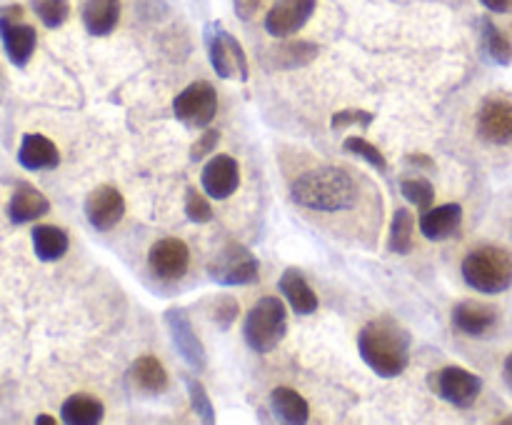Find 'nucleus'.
Returning a JSON list of instances; mask_svg holds the SVG:
<instances>
[{"label":"nucleus","mask_w":512,"mask_h":425,"mask_svg":"<svg viewBox=\"0 0 512 425\" xmlns=\"http://www.w3.org/2000/svg\"><path fill=\"white\" fill-rule=\"evenodd\" d=\"M420 233L428 240H448L463 225V208L458 203H445L438 208H428L420 215Z\"/></svg>","instance_id":"17"},{"label":"nucleus","mask_w":512,"mask_h":425,"mask_svg":"<svg viewBox=\"0 0 512 425\" xmlns=\"http://www.w3.org/2000/svg\"><path fill=\"white\" fill-rule=\"evenodd\" d=\"M263 0H233V8L240 20H250L260 10Z\"/></svg>","instance_id":"37"},{"label":"nucleus","mask_w":512,"mask_h":425,"mask_svg":"<svg viewBox=\"0 0 512 425\" xmlns=\"http://www.w3.org/2000/svg\"><path fill=\"white\" fill-rule=\"evenodd\" d=\"M148 265L160 280H180L188 273L190 250L185 240L180 238H163L153 243L148 253Z\"/></svg>","instance_id":"12"},{"label":"nucleus","mask_w":512,"mask_h":425,"mask_svg":"<svg viewBox=\"0 0 512 425\" xmlns=\"http://www.w3.org/2000/svg\"><path fill=\"white\" fill-rule=\"evenodd\" d=\"M480 138L495 145L512 143V100L510 98H488L480 105L478 113Z\"/></svg>","instance_id":"13"},{"label":"nucleus","mask_w":512,"mask_h":425,"mask_svg":"<svg viewBox=\"0 0 512 425\" xmlns=\"http://www.w3.org/2000/svg\"><path fill=\"white\" fill-rule=\"evenodd\" d=\"M463 278L478 293H503L512 285V255L498 245L470 250L463 260Z\"/></svg>","instance_id":"3"},{"label":"nucleus","mask_w":512,"mask_h":425,"mask_svg":"<svg viewBox=\"0 0 512 425\" xmlns=\"http://www.w3.org/2000/svg\"><path fill=\"white\" fill-rule=\"evenodd\" d=\"M438 398L448 400L455 408H470L480 398L483 380L465 368H443L430 378Z\"/></svg>","instance_id":"8"},{"label":"nucleus","mask_w":512,"mask_h":425,"mask_svg":"<svg viewBox=\"0 0 512 425\" xmlns=\"http://www.w3.org/2000/svg\"><path fill=\"white\" fill-rule=\"evenodd\" d=\"M120 8L115 0H85L83 25L90 35H110L118 25Z\"/></svg>","instance_id":"22"},{"label":"nucleus","mask_w":512,"mask_h":425,"mask_svg":"<svg viewBox=\"0 0 512 425\" xmlns=\"http://www.w3.org/2000/svg\"><path fill=\"white\" fill-rule=\"evenodd\" d=\"M343 145H345V150H348V153L360 155V158L368 160V163L373 165L375 170H380V173H385V170H388V160H385V155L380 153V150L375 148L370 140L360 138V135H350V138H345Z\"/></svg>","instance_id":"30"},{"label":"nucleus","mask_w":512,"mask_h":425,"mask_svg":"<svg viewBox=\"0 0 512 425\" xmlns=\"http://www.w3.org/2000/svg\"><path fill=\"white\" fill-rule=\"evenodd\" d=\"M480 38H483V50L493 63L510 65L512 63V43L503 35V30L490 18L480 20Z\"/></svg>","instance_id":"26"},{"label":"nucleus","mask_w":512,"mask_h":425,"mask_svg":"<svg viewBox=\"0 0 512 425\" xmlns=\"http://www.w3.org/2000/svg\"><path fill=\"white\" fill-rule=\"evenodd\" d=\"M205 40H208L210 65H213V70L220 78L248 80L250 65L248 58H245L243 45H240L223 25H210L208 33H205Z\"/></svg>","instance_id":"6"},{"label":"nucleus","mask_w":512,"mask_h":425,"mask_svg":"<svg viewBox=\"0 0 512 425\" xmlns=\"http://www.w3.org/2000/svg\"><path fill=\"white\" fill-rule=\"evenodd\" d=\"M413 230H415V218L408 208H398L393 215V223H390V240L388 248L390 253L408 255L413 250Z\"/></svg>","instance_id":"27"},{"label":"nucleus","mask_w":512,"mask_h":425,"mask_svg":"<svg viewBox=\"0 0 512 425\" xmlns=\"http://www.w3.org/2000/svg\"><path fill=\"white\" fill-rule=\"evenodd\" d=\"M125 215V198L113 185H98L85 200V218L95 230H113Z\"/></svg>","instance_id":"11"},{"label":"nucleus","mask_w":512,"mask_h":425,"mask_svg":"<svg viewBox=\"0 0 512 425\" xmlns=\"http://www.w3.org/2000/svg\"><path fill=\"white\" fill-rule=\"evenodd\" d=\"M285 333H288V313H285L283 300L275 298V295L260 298L258 303L250 308L248 318H245V343H248L255 353L265 355L283 343Z\"/></svg>","instance_id":"4"},{"label":"nucleus","mask_w":512,"mask_h":425,"mask_svg":"<svg viewBox=\"0 0 512 425\" xmlns=\"http://www.w3.org/2000/svg\"><path fill=\"white\" fill-rule=\"evenodd\" d=\"M498 323V310L488 303H478V300H463L453 308V325L463 335L470 338H480V335L490 333Z\"/></svg>","instance_id":"16"},{"label":"nucleus","mask_w":512,"mask_h":425,"mask_svg":"<svg viewBox=\"0 0 512 425\" xmlns=\"http://www.w3.org/2000/svg\"><path fill=\"white\" fill-rule=\"evenodd\" d=\"M503 378H505V383H508V388L512 390V353H510V358L505 360V368H503Z\"/></svg>","instance_id":"40"},{"label":"nucleus","mask_w":512,"mask_h":425,"mask_svg":"<svg viewBox=\"0 0 512 425\" xmlns=\"http://www.w3.org/2000/svg\"><path fill=\"white\" fill-rule=\"evenodd\" d=\"M208 275L213 283L235 288V285H250L258 280L260 263L245 245L228 243L208 265Z\"/></svg>","instance_id":"5"},{"label":"nucleus","mask_w":512,"mask_h":425,"mask_svg":"<svg viewBox=\"0 0 512 425\" xmlns=\"http://www.w3.org/2000/svg\"><path fill=\"white\" fill-rule=\"evenodd\" d=\"M203 190L215 200H225L238 190L240 185V165L233 155H213L205 163L203 175H200Z\"/></svg>","instance_id":"15"},{"label":"nucleus","mask_w":512,"mask_h":425,"mask_svg":"<svg viewBox=\"0 0 512 425\" xmlns=\"http://www.w3.org/2000/svg\"><path fill=\"white\" fill-rule=\"evenodd\" d=\"M185 383H188V393H190V405H193V410L198 413V418L203 420V423H215V408H213V400H210L208 390L203 388V383L195 378H185Z\"/></svg>","instance_id":"31"},{"label":"nucleus","mask_w":512,"mask_h":425,"mask_svg":"<svg viewBox=\"0 0 512 425\" xmlns=\"http://www.w3.org/2000/svg\"><path fill=\"white\" fill-rule=\"evenodd\" d=\"M375 120L373 113H368V110H340V113L333 115V120H330V128L333 130H345L350 128V125H360V128H370Z\"/></svg>","instance_id":"34"},{"label":"nucleus","mask_w":512,"mask_h":425,"mask_svg":"<svg viewBox=\"0 0 512 425\" xmlns=\"http://www.w3.org/2000/svg\"><path fill=\"white\" fill-rule=\"evenodd\" d=\"M218 140H220L218 130H205V133L195 140L193 148H190V160H200L205 158V155L213 153V150L218 148Z\"/></svg>","instance_id":"36"},{"label":"nucleus","mask_w":512,"mask_h":425,"mask_svg":"<svg viewBox=\"0 0 512 425\" xmlns=\"http://www.w3.org/2000/svg\"><path fill=\"white\" fill-rule=\"evenodd\" d=\"M18 163L25 170H53L60 165L58 145L50 138L38 133H28L20 143L18 150Z\"/></svg>","instance_id":"18"},{"label":"nucleus","mask_w":512,"mask_h":425,"mask_svg":"<svg viewBox=\"0 0 512 425\" xmlns=\"http://www.w3.org/2000/svg\"><path fill=\"white\" fill-rule=\"evenodd\" d=\"M35 423H38V425H55V418H50V415H38V418H35Z\"/></svg>","instance_id":"41"},{"label":"nucleus","mask_w":512,"mask_h":425,"mask_svg":"<svg viewBox=\"0 0 512 425\" xmlns=\"http://www.w3.org/2000/svg\"><path fill=\"white\" fill-rule=\"evenodd\" d=\"M105 415L103 403L90 395H70L60 408V420L68 425H95Z\"/></svg>","instance_id":"24"},{"label":"nucleus","mask_w":512,"mask_h":425,"mask_svg":"<svg viewBox=\"0 0 512 425\" xmlns=\"http://www.w3.org/2000/svg\"><path fill=\"white\" fill-rule=\"evenodd\" d=\"M238 310H240L238 300L230 298V295H225V298L215 300L213 310H210V318H213L215 323H218V328L228 330L230 325H233V320L238 318Z\"/></svg>","instance_id":"35"},{"label":"nucleus","mask_w":512,"mask_h":425,"mask_svg":"<svg viewBox=\"0 0 512 425\" xmlns=\"http://www.w3.org/2000/svg\"><path fill=\"white\" fill-rule=\"evenodd\" d=\"M48 210H50V200L45 198L38 188H33V185L28 183H20L8 203V218L13 220L15 225H23V223H30V220L43 218Z\"/></svg>","instance_id":"19"},{"label":"nucleus","mask_w":512,"mask_h":425,"mask_svg":"<svg viewBox=\"0 0 512 425\" xmlns=\"http://www.w3.org/2000/svg\"><path fill=\"white\" fill-rule=\"evenodd\" d=\"M275 55H278V63L283 58H288L283 63V68H295V65L310 63V60H313L315 55H318V45H315V43H303V40H300V43L283 45V48H280V50H275Z\"/></svg>","instance_id":"32"},{"label":"nucleus","mask_w":512,"mask_h":425,"mask_svg":"<svg viewBox=\"0 0 512 425\" xmlns=\"http://www.w3.org/2000/svg\"><path fill=\"white\" fill-rule=\"evenodd\" d=\"M280 293L285 295V300L290 303V308L298 315H310L318 310V295L313 293V288L308 285V280L303 278V273L295 268H288L278 280Z\"/></svg>","instance_id":"20"},{"label":"nucleus","mask_w":512,"mask_h":425,"mask_svg":"<svg viewBox=\"0 0 512 425\" xmlns=\"http://www.w3.org/2000/svg\"><path fill=\"white\" fill-rule=\"evenodd\" d=\"M33 10L45 28L55 30L68 20L70 0H33Z\"/></svg>","instance_id":"28"},{"label":"nucleus","mask_w":512,"mask_h":425,"mask_svg":"<svg viewBox=\"0 0 512 425\" xmlns=\"http://www.w3.org/2000/svg\"><path fill=\"white\" fill-rule=\"evenodd\" d=\"M358 353L380 378H398L410 363V335L395 320H370L358 333Z\"/></svg>","instance_id":"1"},{"label":"nucleus","mask_w":512,"mask_h":425,"mask_svg":"<svg viewBox=\"0 0 512 425\" xmlns=\"http://www.w3.org/2000/svg\"><path fill=\"white\" fill-rule=\"evenodd\" d=\"M318 0H275L265 15V30L273 38H290L305 28L315 13Z\"/></svg>","instance_id":"9"},{"label":"nucleus","mask_w":512,"mask_h":425,"mask_svg":"<svg viewBox=\"0 0 512 425\" xmlns=\"http://www.w3.org/2000/svg\"><path fill=\"white\" fill-rule=\"evenodd\" d=\"M503 423H505V425H512V415H510V418H505Z\"/></svg>","instance_id":"42"},{"label":"nucleus","mask_w":512,"mask_h":425,"mask_svg":"<svg viewBox=\"0 0 512 425\" xmlns=\"http://www.w3.org/2000/svg\"><path fill=\"white\" fill-rule=\"evenodd\" d=\"M68 235L58 225H35L33 228V250L43 263H55L68 253Z\"/></svg>","instance_id":"23"},{"label":"nucleus","mask_w":512,"mask_h":425,"mask_svg":"<svg viewBox=\"0 0 512 425\" xmlns=\"http://www.w3.org/2000/svg\"><path fill=\"white\" fill-rule=\"evenodd\" d=\"M185 213L193 223H210L213 220V208L205 200V195H200L195 188H188V193H185Z\"/></svg>","instance_id":"33"},{"label":"nucleus","mask_w":512,"mask_h":425,"mask_svg":"<svg viewBox=\"0 0 512 425\" xmlns=\"http://www.w3.org/2000/svg\"><path fill=\"white\" fill-rule=\"evenodd\" d=\"M133 380L145 393H160L168 388V373L155 355H143L133 363Z\"/></svg>","instance_id":"25"},{"label":"nucleus","mask_w":512,"mask_h":425,"mask_svg":"<svg viewBox=\"0 0 512 425\" xmlns=\"http://www.w3.org/2000/svg\"><path fill=\"white\" fill-rule=\"evenodd\" d=\"M290 195L308 210L338 213L358 203V185L340 168H313L295 178Z\"/></svg>","instance_id":"2"},{"label":"nucleus","mask_w":512,"mask_h":425,"mask_svg":"<svg viewBox=\"0 0 512 425\" xmlns=\"http://www.w3.org/2000/svg\"><path fill=\"white\" fill-rule=\"evenodd\" d=\"M165 325H168L170 338H173L175 348L183 355L185 363L193 370H203L208 365V358H205V348L200 343L198 333H195L193 323H190L188 313L183 308L165 310Z\"/></svg>","instance_id":"10"},{"label":"nucleus","mask_w":512,"mask_h":425,"mask_svg":"<svg viewBox=\"0 0 512 425\" xmlns=\"http://www.w3.org/2000/svg\"><path fill=\"white\" fill-rule=\"evenodd\" d=\"M400 190H403L405 198L413 205H418L420 210H428L435 200L433 183L425 178H405L403 183H400Z\"/></svg>","instance_id":"29"},{"label":"nucleus","mask_w":512,"mask_h":425,"mask_svg":"<svg viewBox=\"0 0 512 425\" xmlns=\"http://www.w3.org/2000/svg\"><path fill=\"white\" fill-rule=\"evenodd\" d=\"M270 405H273V413L278 415L283 423L290 425H303L310 418V405L298 390L293 388H275L270 393Z\"/></svg>","instance_id":"21"},{"label":"nucleus","mask_w":512,"mask_h":425,"mask_svg":"<svg viewBox=\"0 0 512 425\" xmlns=\"http://www.w3.org/2000/svg\"><path fill=\"white\" fill-rule=\"evenodd\" d=\"M0 43H3L5 55L15 68H25L30 63L38 45V35H35L33 25L18 23L13 15H0Z\"/></svg>","instance_id":"14"},{"label":"nucleus","mask_w":512,"mask_h":425,"mask_svg":"<svg viewBox=\"0 0 512 425\" xmlns=\"http://www.w3.org/2000/svg\"><path fill=\"white\" fill-rule=\"evenodd\" d=\"M480 3L493 13H510L512 10V0H480Z\"/></svg>","instance_id":"38"},{"label":"nucleus","mask_w":512,"mask_h":425,"mask_svg":"<svg viewBox=\"0 0 512 425\" xmlns=\"http://www.w3.org/2000/svg\"><path fill=\"white\" fill-rule=\"evenodd\" d=\"M173 113L188 128H208L218 113V93L208 80L190 83L173 100Z\"/></svg>","instance_id":"7"},{"label":"nucleus","mask_w":512,"mask_h":425,"mask_svg":"<svg viewBox=\"0 0 512 425\" xmlns=\"http://www.w3.org/2000/svg\"><path fill=\"white\" fill-rule=\"evenodd\" d=\"M408 163L423 165V168H433V160L425 158V155H408Z\"/></svg>","instance_id":"39"}]
</instances>
